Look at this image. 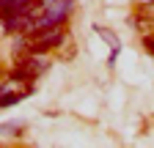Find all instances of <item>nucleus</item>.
I'll return each mask as SVG.
<instances>
[{
  "mask_svg": "<svg viewBox=\"0 0 154 148\" xmlns=\"http://www.w3.org/2000/svg\"><path fill=\"white\" fill-rule=\"evenodd\" d=\"M44 69H47V61H44V58H33V52H30V58H25L22 63L17 66V74H22V77L33 80V77H38Z\"/></svg>",
  "mask_w": 154,
  "mask_h": 148,
  "instance_id": "7ed1b4c3",
  "label": "nucleus"
},
{
  "mask_svg": "<svg viewBox=\"0 0 154 148\" xmlns=\"http://www.w3.org/2000/svg\"><path fill=\"white\" fill-rule=\"evenodd\" d=\"M63 39V28L61 25H44V28H33L30 39H28V49L33 55L44 52V49H52L58 41Z\"/></svg>",
  "mask_w": 154,
  "mask_h": 148,
  "instance_id": "f257e3e1",
  "label": "nucleus"
},
{
  "mask_svg": "<svg viewBox=\"0 0 154 148\" xmlns=\"http://www.w3.org/2000/svg\"><path fill=\"white\" fill-rule=\"evenodd\" d=\"M30 93V80L28 77H22V74H11V77L0 85V107L3 104H14V102H19V99H25Z\"/></svg>",
  "mask_w": 154,
  "mask_h": 148,
  "instance_id": "f03ea898",
  "label": "nucleus"
},
{
  "mask_svg": "<svg viewBox=\"0 0 154 148\" xmlns=\"http://www.w3.org/2000/svg\"><path fill=\"white\" fill-rule=\"evenodd\" d=\"M138 16H140L138 25H140V28L146 25V36H149V33L154 30V0H151V3H143V6H140Z\"/></svg>",
  "mask_w": 154,
  "mask_h": 148,
  "instance_id": "20e7f679",
  "label": "nucleus"
}]
</instances>
